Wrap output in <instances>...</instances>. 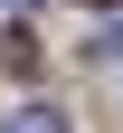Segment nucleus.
<instances>
[{
    "instance_id": "obj_1",
    "label": "nucleus",
    "mask_w": 123,
    "mask_h": 133,
    "mask_svg": "<svg viewBox=\"0 0 123 133\" xmlns=\"http://www.w3.org/2000/svg\"><path fill=\"white\" fill-rule=\"evenodd\" d=\"M0 133H66V114H57V105H10Z\"/></svg>"
},
{
    "instance_id": "obj_2",
    "label": "nucleus",
    "mask_w": 123,
    "mask_h": 133,
    "mask_svg": "<svg viewBox=\"0 0 123 133\" xmlns=\"http://www.w3.org/2000/svg\"><path fill=\"white\" fill-rule=\"evenodd\" d=\"M0 10H19V0H0Z\"/></svg>"
}]
</instances>
